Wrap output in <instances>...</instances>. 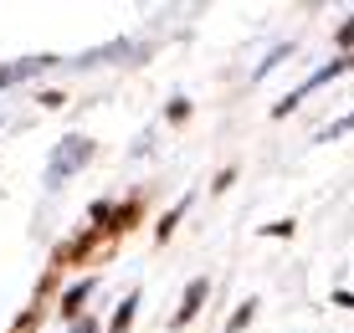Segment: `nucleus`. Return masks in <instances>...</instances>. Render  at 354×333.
I'll use <instances>...</instances> for the list:
<instances>
[{
	"instance_id": "1",
	"label": "nucleus",
	"mask_w": 354,
	"mask_h": 333,
	"mask_svg": "<svg viewBox=\"0 0 354 333\" xmlns=\"http://www.w3.org/2000/svg\"><path fill=\"white\" fill-rule=\"evenodd\" d=\"M93 159V139H82V133H67L62 144H57V154H52V164H46V184H67L72 175H77L82 164Z\"/></svg>"
},
{
	"instance_id": "2",
	"label": "nucleus",
	"mask_w": 354,
	"mask_h": 333,
	"mask_svg": "<svg viewBox=\"0 0 354 333\" xmlns=\"http://www.w3.org/2000/svg\"><path fill=\"white\" fill-rule=\"evenodd\" d=\"M349 67H354V52H349V57H339V61H328V67H319V72H313L308 82H303V88H292V93L283 97V103L272 108V118H288V113H292V108H298V103H303V97H308V93H319V88H324L328 77H339V72H349Z\"/></svg>"
},
{
	"instance_id": "3",
	"label": "nucleus",
	"mask_w": 354,
	"mask_h": 333,
	"mask_svg": "<svg viewBox=\"0 0 354 333\" xmlns=\"http://www.w3.org/2000/svg\"><path fill=\"white\" fill-rule=\"evenodd\" d=\"M46 67H57V57H26V61H10V67H0V93L16 88V82H26L31 72H46Z\"/></svg>"
},
{
	"instance_id": "4",
	"label": "nucleus",
	"mask_w": 354,
	"mask_h": 333,
	"mask_svg": "<svg viewBox=\"0 0 354 333\" xmlns=\"http://www.w3.org/2000/svg\"><path fill=\"white\" fill-rule=\"evenodd\" d=\"M205 292H211V282L205 277H195L190 287H185V298H180V307H175V328H185L195 313H201V303H205Z\"/></svg>"
},
{
	"instance_id": "5",
	"label": "nucleus",
	"mask_w": 354,
	"mask_h": 333,
	"mask_svg": "<svg viewBox=\"0 0 354 333\" xmlns=\"http://www.w3.org/2000/svg\"><path fill=\"white\" fill-rule=\"evenodd\" d=\"M88 292H93V277H82L77 287H67V298H62V313H67V318H77V313H82V303H88Z\"/></svg>"
},
{
	"instance_id": "6",
	"label": "nucleus",
	"mask_w": 354,
	"mask_h": 333,
	"mask_svg": "<svg viewBox=\"0 0 354 333\" xmlns=\"http://www.w3.org/2000/svg\"><path fill=\"white\" fill-rule=\"evenodd\" d=\"M133 307H139V292H129L124 298V307L113 313V323H108V333H129V323H133Z\"/></svg>"
},
{
	"instance_id": "7",
	"label": "nucleus",
	"mask_w": 354,
	"mask_h": 333,
	"mask_svg": "<svg viewBox=\"0 0 354 333\" xmlns=\"http://www.w3.org/2000/svg\"><path fill=\"white\" fill-rule=\"evenodd\" d=\"M185 205H190V200H180V205H175V211H169V216L160 220V231H154V236H160V241H169V231H175V220H180V216H185Z\"/></svg>"
},
{
	"instance_id": "8",
	"label": "nucleus",
	"mask_w": 354,
	"mask_h": 333,
	"mask_svg": "<svg viewBox=\"0 0 354 333\" xmlns=\"http://www.w3.org/2000/svg\"><path fill=\"white\" fill-rule=\"evenodd\" d=\"M252 323V303H241L236 307V313H231V333H241V328H247Z\"/></svg>"
},
{
	"instance_id": "9",
	"label": "nucleus",
	"mask_w": 354,
	"mask_h": 333,
	"mask_svg": "<svg viewBox=\"0 0 354 333\" xmlns=\"http://www.w3.org/2000/svg\"><path fill=\"white\" fill-rule=\"evenodd\" d=\"M349 129H354V113H349V118H339V123H328L324 139H339V133H349Z\"/></svg>"
},
{
	"instance_id": "10",
	"label": "nucleus",
	"mask_w": 354,
	"mask_h": 333,
	"mask_svg": "<svg viewBox=\"0 0 354 333\" xmlns=\"http://www.w3.org/2000/svg\"><path fill=\"white\" fill-rule=\"evenodd\" d=\"M267 236H292V220H272V226H262Z\"/></svg>"
},
{
	"instance_id": "11",
	"label": "nucleus",
	"mask_w": 354,
	"mask_h": 333,
	"mask_svg": "<svg viewBox=\"0 0 354 333\" xmlns=\"http://www.w3.org/2000/svg\"><path fill=\"white\" fill-rule=\"evenodd\" d=\"M339 46H354V16L344 21V31H339Z\"/></svg>"
},
{
	"instance_id": "12",
	"label": "nucleus",
	"mask_w": 354,
	"mask_h": 333,
	"mask_svg": "<svg viewBox=\"0 0 354 333\" xmlns=\"http://www.w3.org/2000/svg\"><path fill=\"white\" fill-rule=\"evenodd\" d=\"M31 328H36V307H31V313H26V318H21V323H16V328H10V333H31Z\"/></svg>"
},
{
	"instance_id": "13",
	"label": "nucleus",
	"mask_w": 354,
	"mask_h": 333,
	"mask_svg": "<svg viewBox=\"0 0 354 333\" xmlns=\"http://www.w3.org/2000/svg\"><path fill=\"white\" fill-rule=\"evenodd\" d=\"M334 303L339 307H354V292H334Z\"/></svg>"
},
{
	"instance_id": "14",
	"label": "nucleus",
	"mask_w": 354,
	"mask_h": 333,
	"mask_svg": "<svg viewBox=\"0 0 354 333\" xmlns=\"http://www.w3.org/2000/svg\"><path fill=\"white\" fill-rule=\"evenodd\" d=\"M77 333H93V323H88V318H82V323H77Z\"/></svg>"
}]
</instances>
